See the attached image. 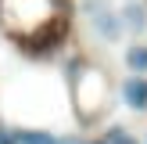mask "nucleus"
<instances>
[{
	"mask_svg": "<svg viewBox=\"0 0 147 144\" xmlns=\"http://www.w3.org/2000/svg\"><path fill=\"white\" fill-rule=\"evenodd\" d=\"M86 11H90V25L97 29V36H104V40H119L122 22H119V14H115L104 0H90V4H86Z\"/></svg>",
	"mask_w": 147,
	"mask_h": 144,
	"instance_id": "nucleus-1",
	"label": "nucleus"
},
{
	"mask_svg": "<svg viewBox=\"0 0 147 144\" xmlns=\"http://www.w3.org/2000/svg\"><path fill=\"white\" fill-rule=\"evenodd\" d=\"M122 97H126V105H129V108L144 112V108H147V79H140V76L126 79V86H122Z\"/></svg>",
	"mask_w": 147,
	"mask_h": 144,
	"instance_id": "nucleus-2",
	"label": "nucleus"
},
{
	"mask_svg": "<svg viewBox=\"0 0 147 144\" xmlns=\"http://www.w3.org/2000/svg\"><path fill=\"white\" fill-rule=\"evenodd\" d=\"M119 22H122V29H129V33H144L147 29V11L140 4H126L122 14H119Z\"/></svg>",
	"mask_w": 147,
	"mask_h": 144,
	"instance_id": "nucleus-3",
	"label": "nucleus"
},
{
	"mask_svg": "<svg viewBox=\"0 0 147 144\" xmlns=\"http://www.w3.org/2000/svg\"><path fill=\"white\" fill-rule=\"evenodd\" d=\"M11 141L14 144H57V137L47 133V130H14Z\"/></svg>",
	"mask_w": 147,
	"mask_h": 144,
	"instance_id": "nucleus-4",
	"label": "nucleus"
},
{
	"mask_svg": "<svg viewBox=\"0 0 147 144\" xmlns=\"http://www.w3.org/2000/svg\"><path fill=\"white\" fill-rule=\"evenodd\" d=\"M126 65L133 72H147V47H129L126 50Z\"/></svg>",
	"mask_w": 147,
	"mask_h": 144,
	"instance_id": "nucleus-5",
	"label": "nucleus"
},
{
	"mask_svg": "<svg viewBox=\"0 0 147 144\" xmlns=\"http://www.w3.org/2000/svg\"><path fill=\"white\" fill-rule=\"evenodd\" d=\"M104 144H136V137H129L122 126H115L111 133H108V141H104Z\"/></svg>",
	"mask_w": 147,
	"mask_h": 144,
	"instance_id": "nucleus-6",
	"label": "nucleus"
},
{
	"mask_svg": "<svg viewBox=\"0 0 147 144\" xmlns=\"http://www.w3.org/2000/svg\"><path fill=\"white\" fill-rule=\"evenodd\" d=\"M100 144H104V141H100Z\"/></svg>",
	"mask_w": 147,
	"mask_h": 144,
	"instance_id": "nucleus-7",
	"label": "nucleus"
}]
</instances>
